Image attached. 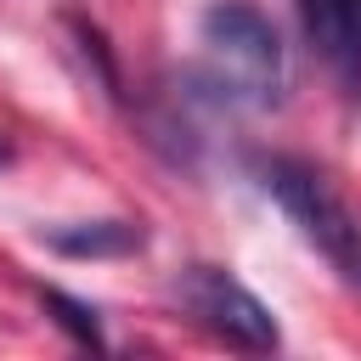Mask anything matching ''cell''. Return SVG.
I'll list each match as a JSON object with an SVG mask.
<instances>
[{"label":"cell","mask_w":361,"mask_h":361,"mask_svg":"<svg viewBox=\"0 0 361 361\" xmlns=\"http://www.w3.org/2000/svg\"><path fill=\"white\" fill-rule=\"evenodd\" d=\"M197 34H203L209 79L226 96L254 107H271L282 96V39L254 0H214L197 17Z\"/></svg>","instance_id":"cell-1"},{"label":"cell","mask_w":361,"mask_h":361,"mask_svg":"<svg viewBox=\"0 0 361 361\" xmlns=\"http://www.w3.org/2000/svg\"><path fill=\"white\" fill-rule=\"evenodd\" d=\"M265 192L293 214V226L333 259V271L344 282L361 288V220L350 214V203L327 186V175L305 158H271L265 164Z\"/></svg>","instance_id":"cell-2"},{"label":"cell","mask_w":361,"mask_h":361,"mask_svg":"<svg viewBox=\"0 0 361 361\" xmlns=\"http://www.w3.org/2000/svg\"><path fill=\"white\" fill-rule=\"evenodd\" d=\"M175 293H180V305H186L214 338H226L231 350L271 355V350L282 344L276 316H271V310H265L237 276H226L220 265H192V271L175 282Z\"/></svg>","instance_id":"cell-3"},{"label":"cell","mask_w":361,"mask_h":361,"mask_svg":"<svg viewBox=\"0 0 361 361\" xmlns=\"http://www.w3.org/2000/svg\"><path fill=\"white\" fill-rule=\"evenodd\" d=\"M45 243L56 254H73V259H124L147 243V231L135 220H79V226L45 231Z\"/></svg>","instance_id":"cell-4"},{"label":"cell","mask_w":361,"mask_h":361,"mask_svg":"<svg viewBox=\"0 0 361 361\" xmlns=\"http://www.w3.org/2000/svg\"><path fill=\"white\" fill-rule=\"evenodd\" d=\"M327 62L338 68V85L350 102H361V0H333V45Z\"/></svg>","instance_id":"cell-5"},{"label":"cell","mask_w":361,"mask_h":361,"mask_svg":"<svg viewBox=\"0 0 361 361\" xmlns=\"http://www.w3.org/2000/svg\"><path fill=\"white\" fill-rule=\"evenodd\" d=\"M39 305L51 310V322H56L79 350H107V333H102V322H96V310H90L85 299H73V293H62V288H39Z\"/></svg>","instance_id":"cell-6"},{"label":"cell","mask_w":361,"mask_h":361,"mask_svg":"<svg viewBox=\"0 0 361 361\" xmlns=\"http://www.w3.org/2000/svg\"><path fill=\"white\" fill-rule=\"evenodd\" d=\"M293 6H299V17H305L310 45L327 56V45H333V0H293Z\"/></svg>","instance_id":"cell-7"}]
</instances>
